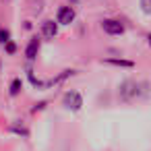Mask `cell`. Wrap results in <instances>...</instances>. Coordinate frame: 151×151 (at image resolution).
Listing matches in <instances>:
<instances>
[{
  "mask_svg": "<svg viewBox=\"0 0 151 151\" xmlns=\"http://www.w3.org/2000/svg\"><path fill=\"white\" fill-rule=\"evenodd\" d=\"M9 40H11V31H9V29H4V27H0V44L4 46Z\"/></svg>",
  "mask_w": 151,
  "mask_h": 151,
  "instance_id": "obj_10",
  "label": "cell"
},
{
  "mask_svg": "<svg viewBox=\"0 0 151 151\" xmlns=\"http://www.w3.org/2000/svg\"><path fill=\"white\" fill-rule=\"evenodd\" d=\"M21 89H23V83H21V79H13V83H11V89H9V93L15 97V95H19L21 93Z\"/></svg>",
  "mask_w": 151,
  "mask_h": 151,
  "instance_id": "obj_8",
  "label": "cell"
},
{
  "mask_svg": "<svg viewBox=\"0 0 151 151\" xmlns=\"http://www.w3.org/2000/svg\"><path fill=\"white\" fill-rule=\"evenodd\" d=\"M11 130H13V132H17V134H23V137H29V130H27V128H25L23 124H13V126H11Z\"/></svg>",
  "mask_w": 151,
  "mask_h": 151,
  "instance_id": "obj_9",
  "label": "cell"
},
{
  "mask_svg": "<svg viewBox=\"0 0 151 151\" xmlns=\"http://www.w3.org/2000/svg\"><path fill=\"white\" fill-rule=\"evenodd\" d=\"M147 40H149V46H151V33H149V35H147Z\"/></svg>",
  "mask_w": 151,
  "mask_h": 151,
  "instance_id": "obj_13",
  "label": "cell"
},
{
  "mask_svg": "<svg viewBox=\"0 0 151 151\" xmlns=\"http://www.w3.org/2000/svg\"><path fill=\"white\" fill-rule=\"evenodd\" d=\"M101 29L106 33H110V35H122L124 33V25L120 21H116V19H104L101 21Z\"/></svg>",
  "mask_w": 151,
  "mask_h": 151,
  "instance_id": "obj_3",
  "label": "cell"
},
{
  "mask_svg": "<svg viewBox=\"0 0 151 151\" xmlns=\"http://www.w3.org/2000/svg\"><path fill=\"white\" fill-rule=\"evenodd\" d=\"M104 64H112V66H122V68H132L134 62L132 60H122V58H104Z\"/></svg>",
  "mask_w": 151,
  "mask_h": 151,
  "instance_id": "obj_7",
  "label": "cell"
},
{
  "mask_svg": "<svg viewBox=\"0 0 151 151\" xmlns=\"http://www.w3.org/2000/svg\"><path fill=\"white\" fill-rule=\"evenodd\" d=\"M56 33H58V23H54V21H44V23H42V35H44V37L54 40Z\"/></svg>",
  "mask_w": 151,
  "mask_h": 151,
  "instance_id": "obj_5",
  "label": "cell"
},
{
  "mask_svg": "<svg viewBox=\"0 0 151 151\" xmlns=\"http://www.w3.org/2000/svg\"><path fill=\"white\" fill-rule=\"evenodd\" d=\"M62 104H64V108H66V110H70V112H79V110H81V106H83V97H81V93H79V91H66V93H64Z\"/></svg>",
  "mask_w": 151,
  "mask_h": 151,
  "instance_id": "obj_2",
  "label": "cell"
},
{
  "mask_svg": "<svg viewBox=\"0 0 151 151\" xmlns=\"http://www.w3.org/2000/svg\"><path fill=\"white\" fill-rule=\"evenodd\" d=\"M141 85L137 83V81H124V83H120V87H118V97L122 99V101H132V99H137L139 95H141V89H139Z\"/></svg>",
  "mask_w": 151,
  "mask_h": 151,
  "instance_id": "obj_1",
  "label": "cell"
},
{
  "mask_svg": "<svg viewBox=\"0 0 151 151\" xmlns=\"http://www.w3.org/2000/svg\"><path fill=\"white\" fill-rule=\"evenodd\" d=\"M4 50H6V54H15V52H17V44L9 40V42L4 44Z\"/></svg>",
  "mask_w": 151,
  "mask_h": 151,
  "instance_id": "obj_12",
  "label": "cell"
},
{
  "mask_svg": "<svg viewBox=\"0 0 151 151\" xmlns=\"http://www.w3.org/2000/svg\"><path fill=\"white\" fill-rule=\"evenodd\" d=\"M56 21H58L60 25H70V23L75 21V9H73V6H60Z\"/></svg>",
  "mask_w": 151,
  "mask_h": 151,
  "instance_id": "obj_4",
  "label": "cell"
},
{
  "mask_svg": "<svg viewBox=\"0 0 151 151\" xmlns=\"http://www.w3.org/2000/svg\"><path fill=\"white\" fill-rule=\"evenodd\" d=\"M37 52H40V40L37 37H31L29 44H27V48H25V56L29 60H35L37 58Z\"/></svg>",
  "mask_w": 151,
  "mask_h": 151,
  "instance_id": "obj_6",
  "label": "cell"
},
{
  "mask_svg": "<svg viewBox=\"0 0 151 151\" xmlns=\"http://www.w3.org/2000/svg\"><path fill=\"white\" fill-rule=\"evenodd\" d=\"M141 11L145 15H151V0H141Z\"/></svg>",
  "mask_w": 151,
  "mask_h": 151,
  "instance_id": "obj_11",
  "label": "cell"
}]
</instances>
